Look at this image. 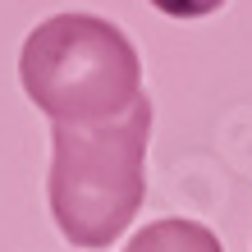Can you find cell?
Masks as SVG:
<instances>
[{
    "label": "cell",
    "instance_id": "3957f363",
    "mask_svg": "<svg viewBox=\"0 0 252 252\" xmlns=\"http://www.w3.org/2000/svg\"><path fill=\"white\" fill-rule=\"evenodd\" d=\"M124 252H225V243H220L216 229L202 225V220L165 216V220H152L147 229H138L124 243Z\"/></svg>",
    "mask_w": 252,
    "mask_h": 252
},
{
    "label": "cell",
    "instance_id": "277c9868",
    "mask_svg": "<svg viewBox=\"0 0 252 252\" xmlns=\"http://www.w3.org/2000/svg\"><path fill=\"white\" fill-rule=\"evenodd\" d=\"M152 9H160L165 19H179V23H192V19H206V14L225 9V0H147Z\"/></svg>",
    "mask_w": 252,
    "mask_h": 252
},
{
    "label": "cell",
    "instance_id": "7a4b0ae2",
    "mask_svg": "<svg viewBox=\"0 0 252 252\" xmlns=\"http://www.w3.org/2000/svg\"><path fill=\"white\" fill-rule=\"evenodd\" d=\"M19 83L51 124H101L142 96V60L124 28L64 9L23 37Z\"/></svg>",
    "mask_w": 252,
    "mask_h": 252
},
{
    "label": "cell",
    "instance_id": "6da1fadb",
    "mask_svg": "<svg viewBox=\"0 0 252 252\" xmlns=\"http://www.w3.org/2000/svg\"><path fill=\"white\" fill-rule=\"evenodd\" d=\"M147 142L152 96L101 124H51L46 202L55 229L73 248H110L124 239L147 197Z\"/></svg>",
    "mask_w": 252,
    "mask_h": 252
}]
</instances>
